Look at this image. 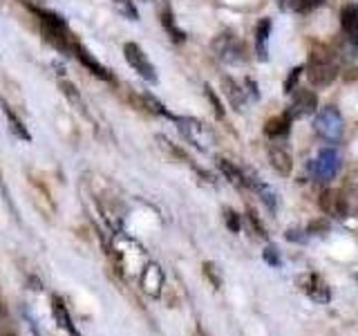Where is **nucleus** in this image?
<instances>
[{
  "label": "nucleus",
  "instance_id": "f257e3e1",
  "mask_svg": "<svg viewBox=\"0 0 358 336\" xmlns=\"http://www.w3.org/2000/svg\"><path fill=\"white\" fill-rule=\"evenodd\" d=\"M38 16V22H41V31L43 36L48 38V43H52L56 50H61L65 54H72L74 50V34L67 27V22L61 14H56V11H48V9H41V7H34Z\"/></svg>",
  "mask_w": 358,
  "mask_h": 336
},
{
  "label": "nucleus",
  "instance_id": "f03ea898",
  "mask_svg": "<svg viewBox=\"0 0 358 336\" xmlns=\"http://www.w3.org/2000/svg\"><path fill=\"white\" fill-rule=\"evenodd\" d=\"M307 76L316 88H324V85L334 83V78L338 76V65L331 61L329 54L313 52L307 63Z\"/></svg>",
  "mask_w": 358,
  "mask_h": 336
},
{
  "label": "nucleus",
  "instance_id": "7ed1b4c3",
  "mask_svg": "<svg viewBox=\"0 0 358 336\" xmlns=\"http://www.w3.org/2000/svg\"><path fill=\"white\" fill-rule=\"evenodd\" d=\"M313 128H316L318 137L324 141H338L343 137V117L341 112L334 106H327L318 112L316 121H313Z\"/></svg>",
  "mask_w": 358,
  "mask_h": 336
},
{
  "label": "nucleus",
  "instance_id": "20e7f679",
  "mask_svg": "<svg viewBox=\"0 0 358 336\" xmlns=\"http://www.w3.org/2000/svg\"><path fill=\"white\" fill-rule=\"evenodd\" d=\"M341 171V153L336 148H322L318 153L316 160H311L309 164V173L318 179V182H327L334 179Z\"/></svg>",
  "mask_w": 358,
  "mask_h": 336
},
{
  "label": "nucleus",
  "instance_id": "39448f33",
  "mask_svg": "<svg viewBox=\"0 0 358 336\" xmlns=\"http://www.w3.org/2000/svg\"><path fill=\"white\" fill-rule=\"evenodd\" d=\"M123 56H126L128 65L141 78H145L148 83H157V70H155V65L148 61V56H145V52L139 48L137 43H126V45H123Z\"/></svg>",
  "mask_w": 358,
  "mask_h": 336
},
{
  "label": "nucleus",
  "instance_id": "423d86ee",
  "mask_svg": "<svg viewBox=\"0 0 358 336\" xmlns=\"http://www.w3.org/2000/svg\"><path fill=\"white\" fill-rule=\"evenodd\" d=\"M316 106H318V97L313 94L311 90H296L287 112L291 119H300V117L311 115V112L316 110Z\"/></svg>",
  "mask_w": 358,
  "mask_h": 336
},
{
  "label": "nucleus",
  "instance_id": "0eeeda50",
  "mask_svg": "<svg viewBox=\"0 0 358 336\" xmlns=\"http://www.w3.org/2000/svg\"><path fill=\"white\" fill-rule=\"evenodd\" d=\"M72 54H74L76 59L81 61V63H83V65H85L87 70L92 72L94 76H99L101 81H112V74H110V70H106V67L101 65V63H99V61L94 59V56L90 54V52H87V50L83 48V45L78 43V41L74 43V50H72Z\"/></svg>",
  "mask_w": 358,
  "mask_h": 336
},
{
  "label": "nucleus",
  "instance_id": "6e6552de",
  "mask_svg": "<svg viewBox=\"0 0 358 336\" xmlns=\"http://www.w3.org/2000/svg\"><path fill=\"white\" fill-rule=\"evenodd\" d=\"M341 25L347 41L358 48V5H345L341 11Z\"/></svg>",
  "mask_w": 358,
  "mask_h": 336
},
{
  "label": "nucleus",
  "instance_id": "1a4fd4ad",
  "mask_svg": "<svg viewBox=\"0 0 358 336\" xmlns=\"http://www.w3.org/2000/svg\"><path fill=\"white\" fill-rule=\"evenodd\" d=\"M268 160H271V166L280 175H289L291 168H294V162H291L289 150L282 148V146H278V144H273L271 148H268Z\"/></svg>",
  "mask_w": 358,
  "mask_h": 336
},
{
  "label": "nucleus",
  "instance_id": "9d476101",
  "mask_svg": "<svg viewBox=\"0 0 358 336\" xmlns=\"http://www.w3.org/2000/svg\"><path fill=\"white\" fill-rule=\"evenodd\" d=\"M291 121H294V119L289 117V112H285V115H280V117L268 119V121H266V126H264V132H266L271 139H278V137H287L289 130H291Z\"/></svg>",
  "mask_w": 358,
  "mask_h": 336
},
{
  "label": "nucleus",
  "instance_id": "9b49d317",
  "mask_svg": "<svg viewBox=\"0 0 358 336\" xmlns=\"http://www.w3.org/2000/svg\"><path fill=\"white\" fill-rule=\"evenodd\" d=\"M268 34H271V20L262 18L255 27V45H257V59L260 61H266V56H268V52H266Z\"/></svg>",
  "mask_w": 358,
  "mask_h": 336
},
{
  "label": "nucleus",
  "instance_id": "f8f14e48",
  "mask_svg": "<svg viewBox=\"0 0 358 336\" xmlns=\"http://www.w3.org/2000/svg\"><path fill=\"white\" fill-rule=\"evenodd\" d=\"M162 25H164V29L168 31V36H171V41H173V43H184V41H186V34L177 27L173 11L168 9V7L164 9V14H162Z\"/></svg>",
  "mask_w": 358,
  "mask_h": 336
},
{
  "label": "nucleus",
  "instance_id": "ddd939ff",
  "mask_svg": "<svg viewBox=\"0 0 358 336\" xmlns=\"http://www.w3.org/2000/svg\"><path fill=\"white\" fill-rule=\"evenodd\" d=\"M217 164H220V168H222L224 177H227L233 186H238V188H244V186H246V177H244V173L240 171L238 166H233L229 160H220Z\"/></svg>",
  "mask_w": 358,
  "mask_h": 336
},
{
  "label": "nucleus",
  "instance_id": "4468645a",
  "mask_svg": "<svg viewBox=\"0 0 358 336\" xmlns=\"http://www.w3.org/2000/svg\"><path fill=\"white\" fill-rule=\"evenodd\" d=\"M52 312H54L56 321L61 323V328H63V330H67L70 334L78 336V334H76V328L72 325L70 314H67V309H65V305H63V300H61V298H54V300H52Z\"/></svg>",
  "mask_w": 358,
  "mask_h": 336
},
{
  "label": "nucleus",
  "instance_id": "2eb2a0df",
  "mask_svg": "<svg viewBox=\"0 0 358 336\" xmlns=\"http://www.w3.org/2000/svg\"><path fill=\"white\" fill-rule=\"evenodd\" d=\"M251 186L255 188V193L260 195V200L264 202V204L271 209V211H275L278 209V200H275V193H273V188H268L260 177H253V182H251Z\"/></svg>",
  "mask_w": 358,
  "mask_h": 336
},
{
  "label": "nucleus",
  "instance_id": "dca6fc26",
  "mask_svg": "<svg viewBox=\"0 0 358 336\" xmlns=\"http://www.w3.org/2000/svg\"><path fill=\"white\" fill-rule=\"evenodd\" d=\"M3 112H5V117H7V121H9V128H11V132L16 134V137H20V139H25V141H29L31 137H29V132H27V128L22 126V121L14 115V110H11L7 104H3Z\"/></svg>",
  "mask_w": 358,
  "mask_h": 336
},
{
  "label": "nucleus",
  "instance_id": "f3484780",
  "mask_svg": "<svg viewBox=\"0 0 358 336\" xmlns=\"http://www.w3.org/2000/svg\"><path fill=\"white\" fill-rule=\"evenodd\" d=\"M320 206L331 213V216H338L343 213V200L338 197V193H334V190H327V193H322V200H320Z\"/></svg>",
  "mask_w": 358,
  "mask_h": 336
},
{
  "label": "nucleus",
  "instance_id": "a211bd4d",
  "mask_svg": "<svg viewBox=\"0 0 358 336\" xmlns=\"http://www.w3.org/2000/svg\"><path fill=\"white\" fill-rule=\"evenodd\" d=\"M307 289V294L309 296H313L316 300H320V302H324V300H329V289L324 287V283L318 278V276H311L309 278V287H305Z\"/></svg>",
  "mask_w": 358,
  "mask_h": 336
},
{
  "label": "nucleus",
  "instance_id": "6ab92c4d",
  "mask_svg": "<svg viewBox=\"0 0 358 336\" xmlns=\"http://www.w3.org/2000/svg\"><path fill=\"white\" fill-rule=\"evenodd\" d=\"M112 5H115L119 14L126 16L128 20H139V11L134 7L132 0H112Z\"/></svg>",
  "mask_w": 358,
  "mask_h": 336
},
{
  "label": "nucleus",
  "instance_id": "aec40b11",
  "mask_svg": "<svg viewBox=\"0 0 358 336\" xmlns=\"http://www.w3.org/2000/svg\"><path fill=\"white\" fill-rule=\"evenodd\" d=\"M324 0H289V7L296 11V14H309L316 7H320Z\"/></svg>",
  "mask_w": 358,
  "mask_h": 336
},
{
  "label": "nucleus",
  "instance_id": "412c9836",
  "mask_svg": "<svg viewBox=\"0 0 358 336\" xmlns=\"http://www.w3.org/2000/svg\"><path fill=\"white\" fill-rule=\"evenodd\" d=\"M224 85H227V94H229V99H231V104H233L235 108L242 106V92L235 94V90H240V88H235V83L231 81V78H227V81H224Z\"/></svg>",
  "mask_w": 358,
  "mask_h": 336
},
{
  "label": "nucleus",
  "instance_id": "4be33fe9",
  "mask_svg": "<svg viewBox=\"0 0 358 336\" xmlns=\"http://www.w3.org/2000/svg\"><path fill=\"white\" fill-rule=\"evenodd\" d=\"M300 74H302V67H294V70H291L289 78L285 81V92H287V94H291V92L296 90V83H298Z\"/></svg>",
  "mask_w": 358,
  "mask_h": 336
},
{
  "label": "nucleus",
  "instance_id": "5701e85b",
  "mask_svg": "<svg viewBox=\"0 0 358 336\" xmlns=\"http://www.w3.org/2000/svg\"><path fill=\"white\" fill-rule=\"evenodd\" d=\"M204 92H206L208 101H210V104H213V110H215V115H217V117L222 119V117H224V108H222V104H220L217 94L213 92V88H210V85H206V90H204Z\"/></svg>",
  "mask_w": 358,
  "mask_h": 336
},
{
  "label": "nucleus",
  "instance_id": "b1692460",
  "mask_svg": "<svg viewBox=\"0 0 358 336\" xmlns=\"http://www.w3.org/2000/svg\"><path fill=\"white\" fill-rule=\"evenodd\" d=\"M224 218H227V227H229L233 233H238V231H240V218H238V213L231 211V209H227V216H224Z\"/></svg>",
  "mask_w": 358,
  "mask_h": 336
},
{
  "label": "nucleus",
  "instance_id": "393cba45",
  "mask_svg": "<svg viewBox=\"0 0 358 336\" xmlns=\"http://www.w3.org/2000/svg\"><path fill=\"white\" fill-rule=\"evenodd\" d=\"M264 260H266L268 265L280 267V255H278V249H273V246H266V249H264Z\"/></svg>",
  "mask_w": 358,
  "mask_h": 336
},
{
  "label": "nucleus",
  "instance_id": "a878e982",
  "mask_svg": "<svg viewBox=\"0 0 358 336\" xmlns=\"http://www.w3.org/2000/svg\"><path fill=\"white\" fill-rule=\"evenodd\" d=\"M287 240H294V242H305V235H300V231H287Z\"/></svg>",
  "mask_w": 358,
  "mask_h": 336
},
{
  "label": "nucleus",
  "instance_id": "bb28decb",
  "mask_svg": "<svg viewBox=\"0 0 358 336\" xmlns=\"http://www.w3.org/2000/svg\"><path fill=\"white\" fill-rule=\"evenodd\" d=\"M0 336H11V334H0Z\"/></svg>",
  "mask_w": 358,
  "mask_h": 336
},
{
  "label": "nucleus",
  "instance_id": "cd10ccee",
  "mask_svg": "<svg viewBox=\"0 0 358 336\" xmlns=\"http://www.w3.org/2000/svg\"><path fill=\"white\" fill-rule=\"evenodd\" d=\"M278 3H280V5H282V0H278Z\"/></svg>",
  "mask_w": 358,
  "mask_h": 336
},
{
  "label": "nucleus",
  "instance_id": "c85d7f7f",
  "mask_svg": "<svg viewBox=\"0 0 358 336\" xmlns=\"http://www.w3.org/2000/svg\"><path fill=\"white\" fill-rule=\"evenodd\" d=\"M356 72H358V67H356Z\"/></svg>",
  "mask_w": 358,
  "mask_h": 336
}]
</instances>
